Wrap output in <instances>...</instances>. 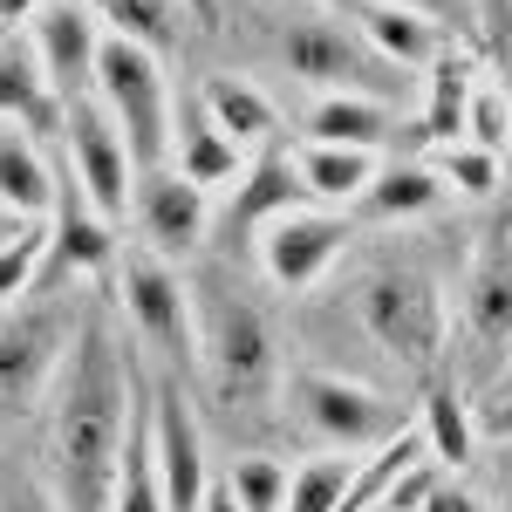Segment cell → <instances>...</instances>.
<instances>
[{"label": "cell", "instance_id": "ba28073f", "mask_svg": "<svg viewBox=\"0 0 512 512\" xmlns=\"http://www.w3.org/2000/svg\"><path fill=\"white\" fill-rule=\"evenodd\" d=\"M280 62L301 82H315L321 96H383V82H390V62L362 35H349L335 14H301V21H287Z\"/></svg>", "mask_w": 512, "mask_h": 512}, {"label": "cell", "instance_id": "d6986e66", "mask_svg": "<svg viewBox=\"0 0 512 512\" xmlns=\"http://www.w3.org/2000/svg\"><path fill=\"white\" fill-rule=\"evenodd\" d=\"M417 431H424V451H431L437 465H465V458L478 451V403H465L458 376H444V369H437L431 383H424Z\"/></svg>", "mask_w": 512, "mask_h": 512}, {"label": "cell", "instance_id": "4fadbf2b", "mask_svg": "<svg viewBox=\"0 0 512 512\" xmlns=\"http://www.w3.org/2000/svg\"><path fill=\"white\" fill-rule=\"evenodd\" d=\"M342 246H349V219L301 205V212H280L274 226H260V267H267L274 287L301 294L342 260Z\"/></svg>", "mask_w": 512, "mask_h": 512}, {"label": "cell", "instance_id": "f1b7e54d", "mask_svg": "<svg viewBox=\"0 0 512 512\" xmlns=\"http://www.w3.org/2000/svg\"><path fill=\"white\" fill-rule=\"evenodd\" d=\"M355 465L362 458H342V451H321L308 465H294V485H287V512H342L355 485Z\"/></svg>", "mask_w": 512, "mask_h": 512}, {"label": "cell", "instance_id": "2e32d148", "mask_svg": "<svg viewBox=\"0 0 512 512\" xmlns=\"http://www.w3.org/2000/svg\"><path fill=\"white\" fill-rule=\"evenodd\" d=\"M0 123H21L28 137H62V96L48 89L28 35H0Z\"/></svg>", "mask_w": 512, "mask_h": 512}, {"label": "cell", "instance_id": "e0dca14e", "mask_svg": "<svg viewBox=\"0 0 512 512\" xmlns=\"http://www.w3.org/2000/svg\"><path fill=\"white\" fill-rule=\"evenodd\" d=\"M355 35L369 41L390 69H431L437 55L451 48L444 28H431L424 14H403V7H390V0H362V7H355Z\"/></svg>", "mask_w": 512, "mask_h": 512}, {"label": "cell", "instance_id": "74e56055", "mask_svg": "<svg viewBox=\"0 0 512 512\" xmlns=\"http://www.w3.org/2000/svg\"><path fill=\"white\" fill-rule=\"evenodd\" d=\"M198 512H246V506L233 499V485H212V492H205V506H198Z\"/></svg>", "mask_w": 512, "mask_h": 512}, {"label": "cell", "instance_id": "e575fe53", "mask_svg": "<svg viewBox=\"0 0 512 512\" xmlns=\"http://www.w3.org/2000/svg\"><path fill=\"white\" fill-rule=\"evenodd\" d=\"M478 437L485 444H512V390H485V403H478Z\"/></svg>", "mask_w": 512, "mask_h": 512}, {"label": "cell", "instance_id": "6da1fadb", "mask_svg": "<svg viewBox=\"0 0 512 512\" xmlns=\"http://www.w3.org/2000/svg\"><path fill=\"white\" fill-rule=\"evenodd\" d=\"M137 396L144 390H137V369L123 355L117 321L82 315L76 349L48 390V478H55L62 512H110Z\"/></svg>", "mask_w": 512, "mask_h": 512}, {"label": "cell", "instance_id": "ab89813d", "mask_svg": "<svg viewBox=\"0 0 512 512\" xmlns=\"http://www.w3.org/2000/svg\"><path fill=\"white\" fill-rule=\"evenodd\" d=\"M492 465H499V485L512 492V444H492Z\"/></svg>", "mask_w": 512, "mask_h": 512}, {"label": "cell", "instance_id": "9a60e30c", "mask_svg": "<svg viewBox=\"0 0 512 512\" xmlns=\"http://www.w3.org/2000/svg\"><path fill=\"white\" fill-rule=\"evenodd\" d=\"M117 260V239H110V219L89 205V192L76 185V171L55 158V212H48V267L41 274H96Z\"/></svg>", "mask_w": 512, "mask_h": 512}, {"label": "cell", "instance_id": "60d3db41", "mask_svg": "<svg viewBox=\"0 0 512 512\" xmlns=\"http://www.w3.org/2000/svg\"><path fill=\"white\" fill-rule=\"evenodd\" d=\"M0 512H28V499H14V492L0 485Z\"/></svg>", "mask_w": 512, "mask_h": 512}, {"label": "cell", "instance_id": "30bf717a", "mask_svg": "<svg viewBox=\"0 0 512 512\" xmlns=\"http://www.w3.org/2000/svg\"><path fill=\"white\" fill-rule=\"evenodd\" d=\"M458 342L478 376H506L512 362V233H499V246L478 253L472 280H465V308H458Z\"/></svg>", "mask_w": 512, "mask_h": 512}, {"label": "cell", "instance_id": "cb8c5ba5", "mask_svg": "<svg viewBox=\"0 0 512 512\" xmlns=\"http://www.w3.org/2000/svg\"><path fill=\"white\" fill-rule=\"evenodd\" d=\"M82 7L103 21V35H123L151 55L178 48V35H185V0H82Z\"/></svg>", "mask_w": 512, "mask_h": 512}, {"label": "cell", "instance_id": "7c38bea8", "mask_svg": "<svg viewBox=\"0 0 512 512\" xmlns=\"http://www.w3.org/2000/svg\"><path fill=\"white\" fill-rule=\"evenodd\" d=\"M28 41L41 55V76L62 96V110L96 96V55H103V21L82 7V0H48L35 21H28Z\"/></svg>", "mask_w": 512, "mask_h": 512}, {"label": "cell", "instance_id": "277c9868", "mask_svg": "<svg viewBox=\"0 0 512 512\" xmlns=\"http://www.w3.org/2000/svg\"><path fill=\"white\" fill-rule=\"evenodd\" d=\"M117 308L137 328V342L164 362V376L185 383L198 369V315H192V280L178 274L151 246H123L117 253Z\"/></svg>", "mask_w": 512, "mask_h": 512}, {"label": "cell", "instance_id": "1f68e13d", "mask_svg": "<svg viewBox=\"0 0 512 512\" xmlns=\"http://www.w3.org/2000/svg\"><path fill=\"white\" fill-rule=\"evenodd\" d=\"M437 178L451 185V192H472V198H485L492 185H499V151H485V144H437V164H431Z\"/></svg>", "mask_w": 512, "mask_h": 512}, {"label": "cell", "instance_id": "4dcf8cb0", "mask_svg": "<svg viewBox=\"0 0 512 512\" xmlns=\"http://www.w3.org/2000/svg\"><path fill=\"white\" fill-rule=\"evenodd\" d=\"M41 267H48V219H41L35 233H21V239H7V246H0V308L28 301V294H35V280H41Z\"/></svg>", "mask_w": 512, "mask_h": 512}, {"label": "cell", "instance_id": "836d02e7", "mask_svg": "<svg viewBox=\"0 0 512 512\" xmlns=\"http://www.w3.org/2000/svg\"><path fill=\"white\" fill-rule=\"evenodd\" d=\"M390 7H403V14H424L431 28H444V35H458V41H478V0H390Z\"/></svg>", "mask_w": 512, "mask_h": 512}, {"label": "cell", "instance_id": "8fae6325", "mask_svg": "<svg viewBox=\"0 0 512 512\" xmlns=\"http://www.w3.org/2000/svg\"><path fill=\"white\" fill-rule=\"evenodd\" d=\"M144 396H151V451H158L164 506L198 512L205 492H212V478H205V437H198V417H192V403H185V383L158 376Z\"/></svg>", "mask_w": 512, "mask_h": 512}, {"label": "cell", "instance_id": "3957f363", "mask_svg": "<svg viewBox=\"0 0 512 512\" xmlns=\"http://www.w3.org/2000/svg\"><path fill=\"white\" fill-rule=\"evenodd\" d=\"M349 308L362 321V335L383 355H396L410 376H437L444 369V342H451V308L417 260H369L349 280Z\"/></svg>", "mask_w": 512, "mask_h": 512}, {"label": "cell", "instance_id": "f35d334b", "mask_svg": "<svg viewBox=\"0 0 512 512\" xmlns=\"http://www.w3.org/2000/svg\"><path fill=\"white\" fill-rule=\"evenodd\" d=\"M185 14H192L198 28H212V21H219V0H185Z\"/></svg>", "mask_w": 512, "mask_h": 512}, {"label": "cell", "instance_id": "603a6c76", "mask_svg": "<svg viewBox=\"0 0 512 512\" xmlns=\"http://www.w3.org/2000/svg\"><path fill=\"white\" fill-rule=\"evenodd\" d=\"M472 55L444 48L431 62V96H424V137L431 144H465V117H472Z\"/></svg>", "mask_w": 512, "mask_h": 512}, {"label": "cell", "instance_id": "ac0fdd59", "mask_svg": "<svg viewBox=\"0 0 512 512\" xmlns=\"http://www.w3.org/2000/svg\"><path fill=\"white\" fill-rule=\"evenodd\" d=\"M0 205L21 212V219H48L55 212V158L21 123H0Z\"/></svg>", "mask_w": 512, "mask_h": 512}, {"label": "cell", "instance_id": "4316f807", "mask_svg": "<svg viewBox=\"0 0 512 512\" xmlns=\"http://www.w3.org/2000/svg\"><path fill=\"white\" fill-rule=\"evenodd\" d=\"M315 144H349V151H383L390 137V110L376 96H321L315 117H308Z\"/></svg>", "mask_w": 512, "mask_h": 512}, {"label": "cell", "instance_id": "9c48e42d", "mask_svg": "<svg viewBox=\"0 0 512 512\" xmlns=\"http://www.w3.org/2000/svg\"><path fill=\"white\" fill-rule=\"evenodd\" d=\"M62 164L76 171V185L89 192V205L103 212V219H117L130 212V192H137V158H130V144H123L117 117L96 103V96H82L62 110Z\"/></svg>", "mask_w": 512, "mask_h": 512}, {"label": "cell", "instance_id": "d6a6232c", "mask_svg": "<svg viewBox=\"0 0 512 512\" xmlns=\"http://www.w3.org/2000/svg\"><path fill=\"white\" fill-rule=\"evenodd\" d=\"M465 137L472 144H485V151H506L512 144V96L506 89H472V117H465Z\"/></svg>", "mask_w": 512, "mask_h": 512}, {"label": "cell", "instance_id": "484cf974", "mask_svg": "<svg viewBox=\"0 0 512 512\" xmlns=\"http://www.w3.org/2000/svg\"><path fill=\"white\" fill-rule=\"evenodd\" d=\"M444 178H437L431 164H396V171H376V185L355 198L369 219H424V212H437L444 205Z\"/></svg>", "mask_w": 512, "mask_h": 512}, {"label": "cell", "instance_id": "8992f818", "mask_svg": "<svg viewBox=\"0 0 512 512\" xmlns=\"http://www.w3.org/2000/svg\"><path fill=\"white\" fill-rule=\"evenodd\" d=\"M287 403L294 417L321 437V451H342V458H362V451H383L390 437H403V403H390L383 390L355 383L342 369H294L287 376Z\"/></svg>", "mask_w": 512, "mask_h": 512}, {"label": "cell", "instance_id": "7a4b0ae2", "mask_svg": "<svg viewBox=\"0 0 512 512\" xmlns=\"http://www.w3.org/2000/svg\"><path fill=\"white\" fill-rule=\"evenodd\" d=\"M192 315H198V376L226 410H253L274 396L280 376V342L274 321L260 315L239 287H226V274L192 280Z\"/></svg>", "mask_w": 512, "mask_h": 512}, {"label": "cell", "instance_id": "b9f144b4", "mask_svg": "<svg viewBox=\"0 0 512 512\" xmlns=\"http://www.w3.org/2000/svg\"><path fill=\"white\" fill-rule=\"evenodd\" d=\"M321 7H328V14H355L362 0H321Z\"/></svg>", "mask_w": 512, "mask_h": 512}, {"label": "cell", "instance_id": "8d00e7d4", "mask_svg": "<svg viewBox=\"0 0 512 512\" xmlns=\"http://www.w3.org/2000/svg\"><path fill=\"white\" fill-rule=\"evenodd\" d=\"M48 0H0V35H21V21H35Z\"/></svg>", "mask_w": 512, "mask_h": 512}, {"label": "cell", "instance_id": "5bb4252c", "mask_svg": "<svg viewBox=\"0 0 512 512\" xmlns=\"http://www.w3.org/2000/svg\"><path fill=\"white\" fill-rule=\"evenodd\" d=\"M205 198H212V192H198L178 164H151V171H137L130 205H137V233H144V246L164 253V260H185L198 239H205V226H212V205H205Z\"/></svg>", "mask_w": 512, "mask_h": 512}, {"label": "cell", "instance_id": "ffe728a7", "mask_svg": "<svg viewBox=\"0 0 512 512\" xmlns=\"http://www.w3.org/2000/svg\"><path fill=\"white\" fill-rule=\"evenodd\" d=\"M294 178H301V192L321 198V205H349L376 185V151H349V144H301L294 151Z\"/></svg>", "mask_w": 512, "mask_h": 512}, {"label": "cell", "instance_id": "d590c367", "mask_svg": "<svg viewBox=\"0 0 512 512\" xmlns=\"http://www.w3.org/2000/svg\"><path fill=\"white\" fill-rule=\"evenodd\" d=\"M417 512H478V499L465 492V485H431V499H424Z\"/></svg>", "mask_w": 512, "mask_h": 512}, {"label": "cell", "instance_id": "44dd1931", "mask_svg": "<svg viewBox=\"0 0 512 512\" xmlns=\"http://www.w3.org/2000/svg\"><path fill=\"white\" fill-rule=\"evenodd\" d=\"M239 158H246V151H239V144L212 117H205V110H185V117H178V130H171V164L192 178L198 192H212V185L239 178Z\"/></svg>", "mask_w": 512, "mask_h": 512}, {"label": "cell", "instance_id": "7bdbcfd3", "mask_svg": "<svg viewBox=\"0 0 512 512\" xmlns=\"http://www.w3.org/2000/svg\"><path fill=\"white\" fill-rule=\"evenodd\" d=\"M492 390H512V362H506V376H499V383H492Z\"/></svg>", "mask_w": 512, "mask_h": 512}, {"label": "cell", "instance_id": "5b68a950", "mask_svg": "<svg viewBox=\"0 0 512 512\" xmlns=\"http://www.w3.org/2000/svg\"><path fill=\"white\" fill-rule=\"evenodd\" d=\"M96 103L117 117L137 171L171 164V130H178V117H171L164 62L151 48H137V41H123V35H103V55H96Z\"/></svg>", "mask_w": 512, "mask_h": 512}, {"label": "cell", "instance_id": "d4e9b609", "mask_svg": "<svg viewBox=\"0 0 512 512\" xmlns=\"http://www.w3.org/2000/svg\"><path fill=\"white\" fill-rule=\"evenodd\" d=\"M110 512H171L164 506V478H158V451H151V396H137V417L123 437V465H117V499Z\"/></svg>", "mask_w": 512, "mask_h": 512}, {"label": "cell", "instance_id": "52a82bcc", "mask_svg": "<svg viewBox=\"0 0 512 512\" xmlns=\"http://www.w3.org/2000/svg\"><path fill=\"white\" fill-rule=\"evenodd\" d=\"M76 335H82V315L69 301H14V308H0V417H21L55 390Z\"/></svg>", "mask_w": 512, "mask_h": 512}, {"label": "cell", "instance_id": "7402d4cb", "mask_svg": "<svg viewBox=\"0 0 512 512\" xmlns=\"http://www.w3.org/2000/svg\"><path fill=\"white\" fill-rule=\"evenodd\" d=\"M198 110L219 123L239 151H253V144H267V137H274V103H267L246 76H212L205 89H198Z\"/></svg>", "mask_w": 512, "mask_h": 512}, {"label": "cell", "instance_id": "83f0119b", "mask_svg": "<svg viewBox=\"0 0 512 512\" xmlns=\"http://www.w3.org/2000/svg\"><path fill=\"white\" fill-rule=\"evenodd\" d=\"M301 205H308V192L294 178V158H260L233 198V233L239 226H274L280 212H301Z\"/></svg>", "mask_w": 512, "mask_h": 512}, {"label": "cell", "instance_id": "f546056e", "mask_svg": "<svg viewBox=\"0 0 512 512\" xmlns=\"http://www.w3.org/2000/svg\"><path fill=\"white\" fill-rule=\"evenodd\" d=\"M226 485H233V499L246 512H287V485H294V472H287L280 458H267V451H239Z\"/></svg>", "mask_w": 512, "mask_h": 512}]
</instances>
